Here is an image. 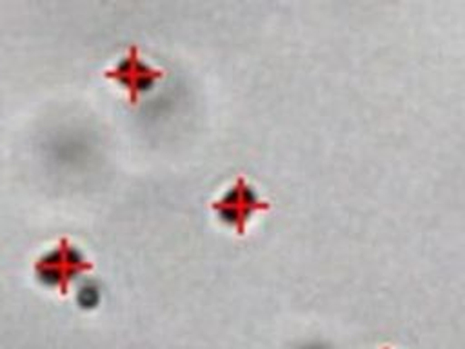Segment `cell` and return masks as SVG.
Here are the masks:
<instances>
[{"instance_id":"obj_1","label":"cell","mask_w":465,"mask_h":349,"mask_svg":"<svg viewBox=\"0 0 465 349\" xmlns=\"http://www.w3.org/2000/svg\"><path fill=\"white\" fill-rule=\"evenodd\" d=\"M84 267L85 256L76 245L58 244L42 253L36 262L35 274L45 287H62L64 284L74 280Z\"/></svg>"},{"instance_id":"obj_2","label":"cell","mask_w":465,"mask_h":349,"mask_svg":"<svg viewBox=\"0 0 465 349\" xmlns=\"http://www.w3.org/2000/svg\"><path fill=\"white\" fill-rule=\"evenodd\" d=\"M271 205L258 198L256 191L247 184L243 176H238L232 187L216 202H213V209L216 214L231 224L238 234L245 233V225L251 220V216L258 211H267Z\"/></svg>"},{"instance_id":"obj_3","label":"cell","mask_w":465,"mask_h":349,"mask_svg":"<svg viewBox=\"0 0 465 349\" xmlns=\"http://www.w3.org/2000/svg\"><path fill=\"white\" fill-rule=\"evenodd\" d=\"M125 65L127 67H124V80L134 91H147L154 84V80L160 76L158 71L151 69L149 65L142 64L136 58L125 60Z\"/></svg>"},{"instance_id":"obj_4","label":"cell","mask_w":465,"mask_h":349,"mask_svg":"<svg viewBox=\"0 0 465 349\" xmlns=\"http://www.w3.org/2000/svg\"><path fill=\"white\" fill-rule=\"evenodd\" d=\"M74 300L82 309H96L104 300V289L96 280L85 278L76 285Z\"/></svg>"},{"instance_id":"obj_5","label":"cell","mask_w":465,"mask_h":349,"mask_svg":"<svg viewBox=\"0 0 465 349\" xmlns=\"http://www.w3.org/2000/svg\"><path fill=\"white\" fill-rule=\"evenodd\" d=\"M296 349H332V347H329L327 344H322V342H307V344L298 345Z\"/></svg>"}]
</instances>
